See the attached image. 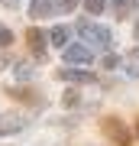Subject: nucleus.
<instances>
[{"label":"nucleus","instance_id":"obj_1","mask_svg":"<svg viewBox=\"0 0 139 146\" xmlns=\"http://www.w3.org/2000/svg\"><path fill=\"white\" fill-rule=\"evenodd\" d=\"M103 133L110 136V143H113V146H129V140H133L129 130L120 123L117 117H107V120H103Z\"/></svg>","mask_w":139,"mask_h":146},{"label":"nucleus","instance_id":"obj_2","mask_svg":"<svg viewBox=\"0 0 139 146\" xmlns=\"http://www.w3.org/2000/svg\"><path fill=\"white\" fill-rule=\"evenodd\" d=\"M26 42H29V49H32V52H39V55H42V49H45V46H42V42H45L42 29H36V26H32L29 33H26Z\"/></svg>","mask_w":139,"mask_h":146},{"label":"nucleus","instance_id":"obj_3","mask_svg":"<svg viewBox=\"0 0 139 146\" xmlns=\"http://www.w3.org/2000/svg\"><path fill=\"white\" fill-rule=\"evenodd\" d=\"M20 120H16V117H10V114H7V117H0V133H13V130H20Z\"/></svg>","mask_w":139,"mask_h":146},{"label":"nucleus","instance_id":"obj_4","mask_svg":"<svg viewBox=\"0 0 139 146\" xmlns=\"http://www.w3.org/2000/svg\"><path fill=\"white\" fill-rule=\"evenodd\" d=\"M68 62H88V58H91V52H88V49H68Z\"/></svg>","mask_w":139,"mask_h":146},{"label":"nucleus","instance_id":"obj_5","mask_svg":"<svg viewBox=\"0 0 139 146\" xmlns=\"http://www.w3.org/2000/svg\"><path fill=\"white\" fill-rule=\"evenodd\" d=\"M52 10V3L49 0H36V3H32V20H39V16H45Z\"/></svg>","mask_w":139,"mask_h":146},{"label":"nucleus","instance_id":"obj_6","mask_svg":"<svg viewBox=\"0 0 139 146\" xmlns=\"http://www.w3.org/2000/svg\"><path fill=\"white\" fill-rule=\"evenodd\" d=\"M65 39H68V33H65V26H55V29H52V42H55V46H62Z\"/></svg>","mask_w":139,"mask_h":146},{"label":"nucleus","instance_id":"obj_7","mask_svg":"<svg viewBox=\"0 0 139 146\" xmlns=\"http://www.w3.org/2000/svg\"><path fill=\"white\" fill-rule=\"evenodd\" d=\"M62 78H68V81H88V75H81V72H62Z\"/></svg>","mask_w":139,"mask_h":146},{"label":"nucleus","instance_id":"obj_8","mask_svg":"<svg viewBox=\"0 0 139 146\" xmlns=\"http://www.w3.org/2000/svg\"><path fill=\"white\" fill-rule=\"evenodd\" d=\"M88 10L91 13H100L103 10V0H88Z\"/></svg>","mask_w":139,"mask_h":146},{"label":"nucleus","instance_id":"obj_9","mask_svg":"<svg viewBox=\"0 0 139 146\" xmlns=\"http://www.w3.org/2000/svg\"><path fill=\"white\" fill-rule=\"evenodd\" d=\"M65 104H68V107L78 104V94H74V91H68V94H65Z\"/></svg>","mask_w":139,"mask_h":146},{"label":"nucleus","instance_id":"obj_10","mask_svg":"<svg viewBox=\"0 0 139 146\" xmlns=\"http://www.w3.org/2000/svg\"><path fill=\"white\" fill-rule=\"evenodd\" d=\"M74 3H78V0H65V3H62V7H65V10H71V7H74Z\"/></svg>","mask_w":139,"mask_h":146},{"label":"nucleus","instance_id":"obj_11","mask_svg":"<svg viewBox=\"0 0 139 146\" xmlns=\"http://www.w3.org/2000/svg\"><path fill=\"white\" fill-rule=\"evenodd\" d=\"M3 3H7V7H16V0H3Z\"/></svg>","mask_w":139,"mask_h":146},{"label":"nucleus","instance_id":"obj_12","mask_svg":"<svg viewBox=\"0 0 139 146\" xmlns=\"http://www.w3.org/2000/svg\"><path fill=\"white\" fill-rule=\"evenodd\" d=\"M136 130H139V127H136Z\"/></svg>","mask_w":139,"mask_h":146},{"label":"nucleus","instance_id":"obj_13","mask_svg":"<svg viewBox=\"0 0 139 146\" xmlns=\"http://www.w3.org/2000/svg\"><path fill=\"white\" fill-rule=\"evenodd\" d=\"M136 33H139V29H136Z\"/></svg>","mask_w":139,"mask_h":146}]
</instances>
